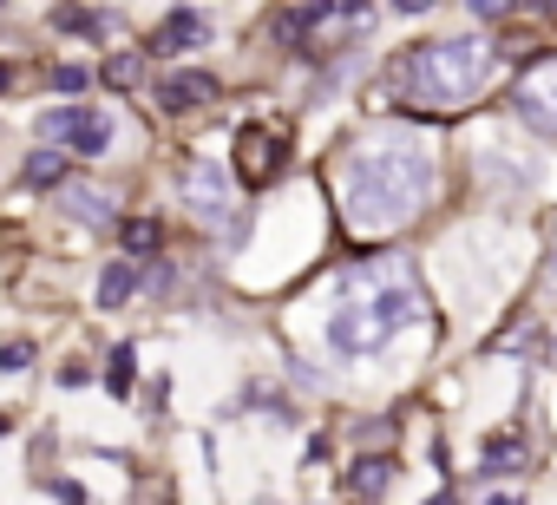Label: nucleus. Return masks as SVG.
I'll list each match as a JSON object with an SVG mask.
<instances>
[{
  "label": "nucleus",
  "instance_id": "20",
  "mask_svg": "<svg viewBox=\"0 0 557 505\" xmlns=\"http://www.w3.org/2000/svg\"><path fill=\"white\" fill-rule=\"evenodd\" d=\"M60 34H99V14H79V8H66V14H60Z\"/></svg>",
  "mask_w": 557,
  "mask_h": 505
},
{
  "label": "nucleus",
  "instance_id": "18",
  "mask_svg": "<svg viewBox=\"0 0 557 505\" xmlns=\"http://www.w3.org/2000/svg\"><path fill=\"white\" fill-rule=\"evenodd\" d=\"M34 368V342H8L0 348V374H27Z\"/></svg>",
  "mask_w": 557,
  "mask_h": 505
},
{
  "label": "nucleus",
  "instance_id": "9",
  "mask_svg": "<svg viewBox=\"0 0 557 505\" xmlns=\"http://www.w3.org/2000/svg\"><path fill=\"white\" fill-rule=\"evenodd\" d=\"M243 177H275V164H283V138H275V132H256V125H243Z\"/></svg>",
  "mask_w": 557,
  "mask_h": 505
},
{
  "label": "nucleus",
  "instance_id": "24",
  "mask_svg": "<svg viewBox=\"0 0 557 505\" xmlns=\"http://www.w3.org/2000/svg\"><path fill=\"white\" fill-rule=\"evenodd\" d=\"M485 505H524V498H511V492H492V498H485Z\"/></svg>",
  "mask_w": 557,
  "mask_h": 505
},
{
  "label": "nucleus",
  "instance_id": "27",
  "mask_svg": "<svg viewBox=\"0 0 557 505\" xmlns=\"http://www.w3.org/2000/svg\"><path fill=\"white\" fill-rule=\"evenodd\" d=\"M426 505H453V492H440V498H426Z\"/></svg>",
  "mask_w": 557,
  "mask_h": 505
},
{
  "label": "nucleus",
  "instance_id": "21",
  "mask_svg": "<svg viewBox=\"0 0 557 505\" xmlns=\"http://www.w3.org/2000/svg\"><path fill=\"white\" fill-rule=\"evenodd\" d=\"M466 14L472 21H498V14H511V0H466Z\"/></svg>",
  "mask_w": 557,
  "mask_h": 505
},
{
  "label": "nucleus",
  "instance_id": "12",
  "mask_svg": "<svg viewBox=\"0 0 557 505\" xmlns=\"http://www.w3.org/2000/svg\"><path fill=\"white\" fill-rule=\"evenodd\" d=\"M60 204H66L79 223H112V197H99L92 184H66V190H60Z\"/></svg>",
  "mask_w": 557,
  "mask_h": 505
},
{
  "label": "nucleus",
  "instance_id": "6",
  "mask_svg": "<svg viewBox=\"0 0 557 505\" xmlns=\"http://www.w3.org/2000/svg\"><path fill=\"white\" fill-rule=\"evenodd\" d=\"M329 342H335L342 355H368V348H381V342H387V329H381L374 303H368V309H361V303H342V309L329 316Z\"/></svg>",
  "mask_w": 557,
  "mask_h": 505
},
{
  "label": "nucleus",
  "instance_id": "15",
  "mask_svg": "<svg viewBox=\"0 0 557 505\" xmlns=\"http://www.w3.org/2000/svg\"><path fill=\"white\" fill-rule=\"evenodd\" d=\"M479 466H485L492 479H498V472H518V466H524V440H485Z\"/></svg>",
  "mask_w": 557,
  "mask_h": 505
},
{
  "label": "nucleus",
  "instance_id": "17",
  "mask_svg": "<svg viewBox=\"0 0 557 505\" xmlns=\"http://www.w3.org/2000/svg\"><path fill=\"white\" fill-rule=\"evenodd\" d=\"M66 177V158L60 151H34L27 158V184H60Z\"/></svg>",
  "mask_w": 557,
  "mask_h": 505
},
{
  "label": "nucleus",
  "instance_id": "16",
  "mask_svg": "<svg viewBox=\"0 0 557 505\" xmlns=\"http://www.w3.org/2000/svg\"><path fill=\"white\" fill-rule=\"evenodd\" d=\"M145 79V53H119V60H106V86H138Z\"/></svg>",
  "mask_w": 557,
  "mask_h": 505
},
{
  "label": "nucleus",
  "instance_id": "5",
  "mask_svg": "<svg viewBox=\"0 0 557 505\" xmlns=\"http://www.w3.org/2000/svg\"><path fill=\"white\" fill-rule=\"evenodd\" d=\"M184 204L197 210V223H230V177H223V164L197 158L184 171Z\"/></svg>",
  "mask_w": 557,
  "mask_h": 505
},
{
  "label": "nucleus",
  "instance_id": "2",
  "mask_svg": "<svg viewBox=\"0 0 557 505\" xmlns=\"http://www.w3.org/2000/svg\"><path fill=\"white\" fill-rule=\"evenodd\" d=\"M394 79H400V93L413 99V106H433V112H446V106H459V99H472L485 79H492V47L485 40H433V47H413L400 66H394Z\"/></svg>",
  "mask_w": 557,
  "mask_h": 505
},
{
  "label": "nucleus",
  "instance_id": "26",
  "mask_svg": "<svg viewBox=\"0 0 557 505\" xmlns=\"http://www.w3.org/2000/svg\"><path fill=\"white\" fill-rule=\"evenodd\" d=\"M8 79H14V66H0V93H8Z\"/></svg>",
  "mask_w": 557,
  "mask_h": 505
},
{
  "label": "nucleus",
  "instance_id": "13",
  "mask_svg": "<svg viewBox=\"0 0 557 505\" xmlns=\"http://www.w3.org/2000/svg\"><path fill=\"white\" fill-rule=\"evenodd\" d=\"M119 236H125L132 257H151V249L164 243V223H158V217H125V223H119Z\"/></svg>",
  "mask_w": 557,
  "mask_h": 505
},
{
  "label": "nucleus",
  "instance_id": "4",
  "mask_svg": "<svg viewBox=\"0 0 557 505\" xmlns=\"http://www.w3.org/2000/svg\"><path fill=\"white\" fill-rule=\"evenodd\" d=\"M511 106H518V119H524L531 132H550V138H557V53L537 60V66H524Z\"/></svg>",
  "mask_w": 557,
  "mask_h": 505
},
{
  "label": "nucleus",
  "instance_id": "23",
  "mask_svg": "<svg viewBox=\"0 0 557 505\" xmlns=\"http://www.w3.org/2000/svg\"><path fill=\"white\" fill-rule=\"evenodd\" d=\"M394 8H400V14H426V8H433V0H394Z\"/></svg>",
  "mask_w": 557,
  "mask_h": 505
},
{
  "label": "nucleus",
  "instance_id": "25",
  "mask_svg": "<svg viewBox=\"0 0 557 505\" xmlns=\"http://www.w3.org/2000/svg\"><path fill=\"white\" fill-rule=\"evenodd\" d=\"M342 14H368V0H342Z\"/></svg>",
  "mask_w": 557,
  "mask_h": 505
},
{
  "label": "nucleus",
  "instance_id": "22",
  "mask_svg": "<svg viewBox=\"0 0 557 505\" xmlns=\"http://www.w3.org/2000/svg\"><path fill=\"white\" fill-rule=\"evenodd\" d=\"M86 79H92V73H86V66H53V86H60V93H79V86H86Z\"/></svg>",
  "mask_w": 557,
  "mask_h": 505
},
{
  "label": "nucleus",
  "instance_id": "3",
  "mask_svg": "<svg viewBox=\"0 0 557 505\" xmlns=\"http://www.w3.org/2000/svg\"><path fill=\"white\" fill-rule=\"evenodd\" d=\"M40 138H53V145H73V151H106L112 145V119L106 112H92V106H53V112H40Z\"/></svg>",
  "mask_w": 557,
  "mask_h": 505
},
{
  "label": "nucleus",
  "instance_id": "8",
  "mask_svg": "<svg viewBox=\"0 0 557 505\" xmlns=\"http://www.w3.org/2000/svg\"><path fill=\"white\" fill-rule=\"evenodd\" d=\"M216 99V79L210 73H164L158 79V106L164 112H197V106H210Z\"/></svg>",
  "mask_w": 557,
  "mask_h": 505
},
{
  "label": "nucleus",
  "instance_id": "10",
  "mask_svg": "<svg viewBox=\"0 0 557 505\" xmlns=\"http://www.w3.org/2000/svg\"><path fill=\"white\" fill-rule=\"evenodd\" d=\"M374 316H381V329L394 335V329H407L413 316H426V296H420L413 283H400V290H387V296H374Z\"/></svg>",
  "mask_w": 557,
  "mask_h": 505
},
{
  "label": "nucleus",
  "instance_id": "14",
  "mask_svg": "<svg viewBox=\"0 0 557 505\" xmlns=\"http://www.w3.org/2000/svg\"><path fill=\"white\" fill-rule=\"evenodd\" d=\"M132 290H138V270H132V263H106V276H99V303H106V309H119Z\"/></svg>",
  "mask_w": 557,
  "mask_h": 505
},
{
  "label": "nucleus",
  "instance_id": "1",
  "mask_svg": "<svg viewBox=\"0 0 557 505\" xmlns=\"http://www.w3.org/2000/svg\"><path fill=\"white\" fill-rule=\"evenodd\" d=\"M426 184H433V151L420 138H407V132H381L348 164V217H355V230H368V236L400 230L420 210Z\"/></svg>",
  "mask_w": 557,
  "mask_h": 505
},
{
  "label": "nucleus",
  "instance_id": "7",
  "mask_svg": "<svg viewBox=\"0 0 557 505\" xmlns=\"http://www.w3.org/2000/svg\"><path fill=\"white\" fill-rule=\"evenodd\" d=\"M203 40H210V14L171 8V14L158 21V34H151V53H190V47H203Z\"/></svg>",
  "mask_w": 557,
  "mask_h": 505
},
{
  "label": "nucleus",
  "instance_id": "19",
  "mask_svg": "<svg viewBox=\"0 0 557 505\" xmlns=\"http://www.w3.org/2000/svg\"><path fill=\"white\" fill-rule=\"evenodd\" d=\"M106 387H112V394H125V387H132V348H112V368H106Z\"/></svg>",
  "mask_w": 557,
  "mask_h": 505
},
{
  "label": "nucleus",
  "instance_id": "11",
  "mask_svg": "<svg viewBox=\"0 0 557 505\" xmlns=\"http://www.w3.org/2000/svg\"><path fill=\"white\" fill-rule=\"evenodd\" d=\"M387 485H394V459H387V453H374V459H355V466H348V492L381 498Z\"/></svg>",
  "mask_w": 557,
  "mask_h": 505
}]
</instances>
